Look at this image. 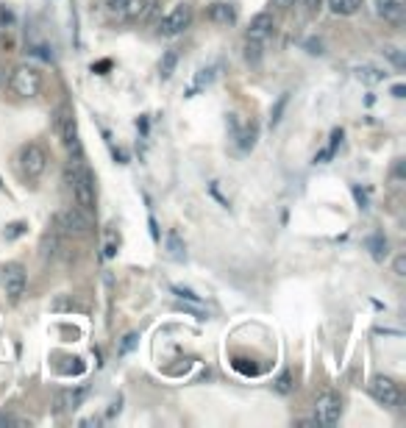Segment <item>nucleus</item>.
<instances>
[{
    "label": "nucleus",
    "mask_w": 406,
    "mask_h": 428,
    "mask_svg": "<svg viewBox=\"0 0 406 428\" xmlns=\"http://www.w3.org/2000/svg\"><path fill=\"white\" fill-rule=\"evenodd\" d=\"M67 184L73 186V195H76V203L81 211L92 214L95 211V178L87 167H76V170H67Z\"/></svg>",
    "instance_id": "obj_1"
},
{
    "label": "nucleus",
    "mask_w": 406,
    "mask_h": 428,
    "mask_svg": "<svg viewBox=\"0 0 406 428\" xmlns=\"http://www.w3.org/2000/svg\"><path fill=\"white\" fill-rule=\"evenodd\" d=\"M9 87H12V92L20 95V98H34V95H39V89H42V73H39V67H34V64H20V67L12 73Z\"/></svg>",
    "instance_id": "obj_2"
},
{
    "label": "nucleus",
    "mask_w": 406,
    "mask_h": 428,
    "mask_svg": "<svg viewBox=\"0 0 406 428\" xmlns=\"http://www.w3.org/2000/svg\"><path fill=\"white\" fill-rule=\"evenodd\" d=\"M192 26V6L189 3H175L161 20H159V34L161 37H178Z\"/></svg>",
    "instance_id": "obj_3"
},
{
    "label": "nucleus",
    "mask_w": 406,
    "mask_h": 428,
    "mask_svg": "<svg viewBox=\"0 0 406 428\" xmlns=\"http://www.w3.org/2000/svg\"><path fill=\"white\" fill-rule=\"evenodd\" d=\"M20 170H23L26 178H39L48 170V153H45V148L37 145V142L26 145L20 150Z\"/></svg>",
    "instance_id": "obj_4"
},
{
    "label": "nucleus",
    "mask_w": 406,
    "mask_h": 428,
    "mask_svg": "<svg viewBox=\"0 0 406 428\" xmlns=\"http://www.w3.org/2000/svg\"><path fill=\"white\" fill-rule=\"evenodd\" d=\"M342 417V398L337 392H323L315 403V422L317 425H337Z\"/></svg>",
    "instance_id": "obj_5"
},
{
    "label": "nucleus",
    "mask_w": 406,
    "mask_h": 428,
    "mask_svg": "<svg viewBox=\"0 0 406 428\" xmlns=\"http://www.w3.org/2000/svg\"><path fill=\"white\" fill-rule=\"evenodd\" d=\"M59 229H62L64 234H70V237H87V234L92 231V220H89L87 211L70 206V208H64V211L59 214Z\"/></svg>",
    "instance_id": "obj_6"
},
{
    "label": "nucleus",
    "mask_w": 406,
    "mask_h": 428,
    "mask_svg": "<svg viewBox=\"0 0 406 428\" xmlns=\"http://www.w3.org/2000/svg\"><path fill=\"white\" fill-rule=\"evenodd\" d=\"M56 128H59V134H62V142H64V148H67L70 153L81 156V142H78V125H76V114H73L67 106L59 112V117H56Z\"/></svg>",
    "instance_id": "obj_7"
},
{
    "label": "nucleus",
    "mask_w": 406,
    "mask_h": 428,
    "mask_svg": "<svg viewBox=\"0 0 406 428\" xmlns=\"http://www.w3.org/2000/svg\"><path fill=\"white\" fill-rule=\"evenodd\" d=\"M26 284H28V278H26V267L23 265L12 262V265L3 267V292H6L9 301H20L23 292H26Z\"/></svg>",
    "instance_id": "obj_8"
},
{
    "label": "nucleus",
    "mask_w": 406,
    "mask_h": 428,
    "mask_svg": "<svg viewBox=\"0 0 406 428\" xmlns=\"http://www.w3.org/2000/svg\"><path fill=\"white\" fill-rule=\"evenodd\" d=\"M370 395H373V400L381 403V406H398V403H400V389H398V384H395L392 378H387V375H376V378L370 381Z\"/></svg>",
    "instance_id": "obj_9"
},
{
    "label": "nucleus",
    "mask_w": 406,
    "mask_h": 428,
    "mask_svg": "<svg viewBox=\"0 0 406 428\" xmlns=\"http://www.w3.org/2000/svg\"><path fill=\"white\" fill-rule=\"evenodd\" d=\"M376 12L389 26H400L406 17V0H376Z\"/></svg>",
    "instance_id": "obj_10"
},
{
    "label": "nucleus",
    "mask_w": 406,
    "mask_h": 428,
    "mask_svg": "<svg viewBox=\"0 0 406 428\" xmlns=\"http://www.w3.org/2000/svg\"><path fill=\"white\" fill-rule=\"evenodd\" d=\"M273 28H276V23H273V17L267 15V12H262V15H256L254 20H251V26H248V39H256V42H265L270 34H273Z\"/></svg>",
    "instance_id": "obj_11"
},
{
    "label": "nucleus",
    "mask_w": 406,
    "mask_h": 428,
    "mask_svg": "<svg viewBox=\"0 0 406 428\" xmlns=\"http://www.w3.org/2000/svg\"><path fill=\"white\" fill-rule=\"evenodd\" d=\"M209 17H212V23H218V26H234L237 23V9L231 6V3H215L212 9H209Z\"/></svg>",
    "instance_id": "obj_12"
},
{
    "label": "nucleus",
    "mask_w": 406,
    "mask_h": 428,
    "mask_svg": "<svg viewBox=\"0 0 406 428\" xmlns=\"http://www.w3.org/2000/svg\"><path fill=\"white\" fill-rule=\"evenodd\" d=\"M364 6V0H328V9L337 17H351Z\"/></svg>",
    "instance_id": "obj_13"
},
{
    "label": "nucleus",
    "mask_w": 406,
    "mask_h": 428,
    "mask_svg": "<svg viewBox=\"0 0 406 428\" xmlns=\"http://www.w3.org/2000/svg\"><path fill=\"white\" fill-rule=\"evenodd\" d=\"M81 398H84L81 389H78V392H73V389L56 392V411H59V414H62V411H73V409L81 403Z\"/></svg>",
    "instance_id": "obj_14"
},
{
    "label": "nucleus",
    "mask_w": 406,
    "mask_h": 428,
    "mask_svg": "<svg viewBox=\"0 0 406 428\" xmlns=\"http://www.w3.org/2000/svg\"><path fill=\"white\" fill-rule=\"evenodd\" d=\"M167 253H170V259H175V262H184V259H186V245L181 242V237H178L175 231L167 234Z\"/></svg>",
    "instance_id": "obj_15"
},
{
    "label": "nucleus",
    "mask_w": 406,
    "mask_h": 428,
    "mask_svg": "<svg viewBox=\"0 0 406 428\" xmlns=\"http://www.w3.org/2000/svg\"><path fill=\"white\" fill-rule=\"evenodd\" d=\"M175 64H178V51H164V56L159 62V75L167 81L175 73Z\"/></svg>",
    "instance_id": "obj_16"
},
{
    "label": "nucleus",
    "mask_w": 406,
    "mask_h": 428,
    "mask_svg": "<svg viewBox=\"0 0 406 428\" xmlns=\"http://www.w3.org/2000/svg\"><path fill=\"white\" fill-rule=\"evenodd\" d=\"M367 248H370V253H373V259L376 262H384L387 259V240H384V234H373L370 240H367Z\"/></svg>",
    "instance_id": "obj_17"
},
{
    "label": "nucleus",
    "mask_w": 406,
    "mask_h": 428,
    "mask_svg": "<svg viewBox=\"0 0 406 428\" xmlns=\"http://www.w3.org/2000/svg\"><path fill=\"white\" fill-rule=\"evenodd\" d=\"M381 53H384V59H387L395 70H403V67H406V56H403V51H400V48H395V45H384V48H381Z\"/></svg>",
    "instance_id": "obj_18"
},
{
    "label": "nucleus",
    "mask_w": 406,
    "mask_h": 428,
    "mask_svg": "<svg viewBox=\"0 0 406 428\" xmlns=\"http://www.w3.org/2000/svg\"><path fill=\"white\" fill-rule=\"evenodd\" d=\"M339 142H342V128H334V131H331V142H328V148H326V150H320L315 161H328V159L334 156V150H337V145H339Z\"/></svg>",
    "instance_id": "obj_19"
},
{
    "label": "nucleus",
    "mask_w": 406,
    "mask_h": 428,
    "mask_svg": "<svg viewBox=\"0 0 406 428\" xmlns=\"http://www.w3.org/2000/svg\"><path fill=\"white\" fill-rule=\"evenodd\" d=\"M273 386H276V392H279V395H290V392L295 389V384H292V373H290V370L279 373V378L273 381Z\"/></svg>",
    "instance_id": "obj_20"
},
{
    "label": "nucleus",
    "mask_w": 406,
    "mask_h": 428,
    "mask_svg": "<svg viewBox=\"0 0 406 428\" xmlns=\"http://www.w3.org/2000/svg\"><path fill=\"white\" fill-rule=\"evenodd\" d=\"M356 75H359L362 81H367V84H378V81L387 78V73H381V70H376V67H359Z\"/></svg>",
    "instance_id": "obj_21"
},
{
    "label": "nucleus",
    "mask_w": 406,
    "mask_h": 428,
    "mask_svg": "<svg viewBox=\"0 0 406 428\" xmlns=\"http://www.w3.org/2000/svg\"><path fill=\"white\" fill-rule=\"evenodd\" d=\"M256 145V125H245V131L240 134V150H251Z\"/></svg>",
    "instance_id": "obj_22"
},
{
    "label": "nucleus",
    "mask_w": 406,
    "mask_h": 428,
    "mask_svg": "<svg viewBox=\"0 0 406 428\" xmlns=\"http://www.w3.org/2000/svg\"><path fill=\"white\" fill-rule=\"evenodd\" d=\"M245 59H248L251 64H259V59H262V42L248 39V45H245Z\"/></svg>",
    "instance_id": "obj_23"
},
{
    "label": "nucleus",
    "mask_w": 406,
    "mask_h": 428,
    "mask_svg": "<svg viewBox=\"0 0 406 428\" xmlns=\"http://www.w3.org/2000/svg\"><path fill=\"white\" fill-rule=\"evenodd\" d=\"M287 100H290V95H281V98H279V103H276L273 112H270V125H279V123H281V114H284V109H287Z\"/></svg>",
    "instance_id": "obj_24"
},
{
    "label": "nucleus",
    "mask_w": 406,
    "mask_h": 428,
    "mask_svg": "<svg viewBox=\"0 0 406 428\" xmlns=\"http://www.w3.org/2000/svg\"><path fill=\"white\" fill-rule=\"evenodd\" d=\"M215 73H218V67H209V70H200V75L195 78V89H197V87H209V84L215 81Z\"/></svg>",
    "instance_id": "obj_25"
},
{
    "label": "nucleus",
    "mask_w": 406,
    "mask_h": 428,
    "mask_svg": "<svg viewBox=\"0 0 406 428\" xmlns=\"http://www.w3.org/2000/svg\"><path fill=\"white\" fill-rule=\"evenodd\" d=\"M142 6H145V0H128V6H125V17L128 20H136L139 17V12H142Z\"/></svg>",
    "instance_id": "obj_26"
},
{
    "label": "nucleus",
    "mask_w": 406,
    "mask_h": 428,
    "mask_svg": "<svg viewBox=\"0 0 406 428\" xmlns=\"http://www.w3.org/2000/svg\"><path fill=\"white\" fill-rule=\"evenodd\" d=\"M23 231H26V223H12V226H6L3 237H6V240H17Z\"/></svg>",
    "instance_id": "obj_27"
},
{
    "label": "nucleus",
    "mask_w": 406,
    "mask_h": 428,
    "mask_svg": "<svg viewBox=\"0 0 406 428\" xmlns=\"http://www.w3.org/2000/svg\"><path fill=\"white\" fill-rule=\"evenodd\" d=\"M392 270H395V276H406V253H398L395 256V262H392Z\"/></svg>",
    "instance_id": "obj_28"
},
{
    "label": "nucleus",
    "mask_w": 406,
    "mask_h": 428,
    "mask_svg": "<svg viewBox=\"0 0 406 428\" xmlns=\"http://www.w3.org/2000/svg\"><path fill=\"white\" fill-rule=\"evenodd\" d=\"M173 292H175L178 298H184L186 303H197V301H200V298H197L192 289H184V287H173Z\"/></svg>",
    "instance_id": "obj_29"
},
{
    "label": "nucleus",
    "mask_w": 406,
    "mask_h": 428,
    "mask_svg": "<svg viewBox=\"0 0 406 428\" xmlns=\"http://www.w3.org/2000/svg\"><path fill=\"white\" fill-rule=\"evenodd\" d=\"M125 6H128V0H106V9H109L112 15H123Z\"/></svg>",
    "instance_id": "obj_30"
},
{
    "label": "nucleus",
    "mask_w": 406,
    "mask_h": 428,
    "mask_svg": "<svg viewBox=\"0 0 406 428\" xmlns=\"http://www.w3.org/2000/svg\"><path fill=\"white\" fill-rule=\"evenodd\" d=\"M53 312H64V309H73V301L67 298V295H59L56 301H53V306H51Z\"/></svg>",
    "instance_id": "obj_31"
},
{
    "label": "nucleus",
    "mask_w": 406,
    "mask_h": 428,
    "mask_svg": "<svg viewBox=\"0 0 406 428\" xmlns=\"http://www.w3.org/2000/svg\"><path fill=\"white\" fill-rule=\"evenodd\" d=\"M0 425H26V420H20V417H15V414H0Z\"/></svg>",
    "instance_id": "obj_32"
},
{
    "label": "nucleus",
    "mask_w": 406,
    "mask_h": 428,
    "mask_svg": "<svg viewBox=\"0 0 406 428\" xmlns=\"http://www.w3.org/2000/svg\"><path fill=\"white\" fill-rule=\"evenodd\" d=\"M303 6H306L309 15H317L323 9V0H303Z\"/></svg>",
    "instance_id": "obj_33"
},
{
    "label": "nucleus",
    "mask_w": 406,
    "mask_h": 428,
    "mask_svg": "<svg viewBox=\"0 0 406 428\" xmlns=\"http://www.w3.org/2000/svg\"><path fill=\"white\" fill-rule=\"evenodd\" d=\"M134 345H136V334H128V337L123 339V345H120V353H128Z\"/></svg>",
    "instance_id": "obj_34"
},
{
    "label": "nucleus",
    "mask_w": 406,
    "mask_h": 428,
    "mask_svg": "<svg viewBox=\"0 0 406 428\" xmlns=\"http://www.w3.org/2000/svg\"><path fill=\"white\" fill-rule=\"evenodd\" d=\"M306 48H309V53H317V56L323 53V42H315V39H309V42H306Z\"/></svg>",
    "instance_id": "obj_35"
},
{
    "label": "nucleus",
    "mask_w": 406,
    "mask_h": 428,
    "mask_svg": "<svg viewBox=\"0 0 406 428\" xmlns=\"http://www.w3.org/2000/svg\"><path fill=\"white\" fill-rule=\"evenodd\" d=\"M353 195H356V200H359V208H367V197H364V195H362L356 186H353Z\"/></svg>",
    "instance_id": "obj_36"
},
{
    "label": "nucleus",
    "mask_w": 406,
    "mask_h": 428,
    "mask_svg": "<svg viewBox=\"0 0 406 428\" xmlns=\"http://www.w3.org/2000/svg\"><path fill=\"white\" fill-rule=\"evenodd\" d=\"M295 3V0H273V6H279V9H290Z\"/></svg>",
    "instance_id": "obj_37"
},
{
    "label": "nucleus",
    "mask_w": 406,
    "mask_h": 428,
    "mask_svg": "<svg viewBox=\"0 0 406 428\" xmlns=\"http://www.w3.org/2000/svg\"><path fill=\"white\" fill-rule=\"evenodd\" d=\"M403 92H406V89H403L400 84H398V87H392V95H395V98H403Z\"/></svg>",
    "instance_id": "obj_38"
},
{
    "label": "nucleus",
    "mask_w": 406,
    "mask_h": 428,
    "mask_svg": "<svg viewBox=\"0 0 406 428\" xmlns=\"http://www.w3.org/2000/svg\"><path fill=\"white\" fill-rule=\"evenodd\" d=\"M0 87H3V70H0Z\"/></svg>",
    "instance_id": "obj_39"
}]
</instances>
